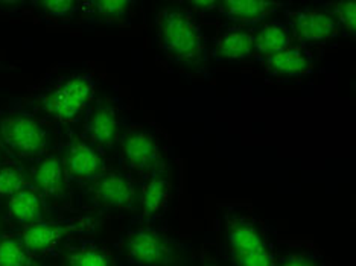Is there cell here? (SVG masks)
Masks as SVG:
<instances>
[{
  "mask_svg": "<svg viewBox=\"0 0 356 266\" xmlns=\"http://www.w3.org/2000/svg\"><path fill=\"white\" fill-rule=\"evenodd\" d=\"M127 165L136 171H154L160 163V151L154 137L143 130H129L122 137Z\"/></svg>",
  "mask_w": 356,
  "mask_h": 266,
  "instance_id": "9",
  "label": "cell"
},
{
  "mask_svg": "<svg viewBox=\"0 0 356 266\" xmlns=\"http://www.w3.org/2000/svg\"><path fill=\"white\" fill-rule=\"evenodd\" d=\"M79 5L84 6V10L87 8V13L96 14L98 17L107 20L125 19L134 6V3L128 0H99V2H86Z\"/></svg>",
  "mask_w": 356,
  "mask_h": 266,
  "instance_id": "19",
  "label": "cell"
},
{
  "mask_svg": "<svg viewBox=\"0 0 356 266\" xmlns=\"http://www.w3.org/2000/svg\"><path fill=\"white\" fill-rule=\"evenodd\" d=\"M64 166L55 156H46L38 161L34 171L35 189L47 198H58L64 193Z\"/></svg>",
  "mask_w": 356,
  "mask_h": 266,
  "instance_id": "18",
  "label": "cell"
},
{
  "mask_svg": "<svg viewBox=\"0 0 356 266\" xmlns=\"http://www.w3.org/2000/svg\"><path fill=\"white\" fill-rule=\"evenodd\" d=\"M95 93V81L90 75H74L63 79L43 98V110L56 122L67 124L79 117Z\"/></svg>",
  "mask_w": 356,
  "mask_h": 266,
  "instance_id": "3",
  "label": "cell"
},
{
  "mask_svg": "<svg viewBox=\"0 0 356 266\" xmlns=\"http://www.w3.org/2000/svg\"><path fill=\"white\" fill-rule=\"evenodd\" d=\"M254 53V32L242 26L225 29L215 43V56L222 61H242Z\"/></svg>",
  "mask_w": 356,
  "mask_h": 266,
  "instance_id": "13",
  "label": "cell"
},
{
  "mask_svg": "<svg viewBox=\"0 0 356 266\" xmlns=\"http://www.w3.org/2000/svg\"><path fill=\"white\" fill-rule=\"evenodd\" d=\"M227 245L234 266H273L268 242L244 216H227Z\"/></svg>",
  "mask_w": 356,
  "mask_h": 266,
  "instance_id": "2",
  "label": "cell"
},
{
  "mask_svg": "<svg viewBox=\"0 0 356 266\" xmlns=\"http://www.w3.org/2000/svg\"><path fill=\"white\" fill-rule=\"evenodd\" d=\"M95 224L90 219H76L63 221V222H37L29 225L22 235V240L25 244L29 256H40L51 251L63 240L69 239L74 235H84L92 231Z\"/></svg>",
  "mask_w": 356,
  "mask_h": 266,
  "instance_id": "5",
  "label": "cell"
},
{
  "mask_svg": "<svg viewBox=\"0 0 356 266\" xmlns=\"http://www.w3.org/2000/svg\"><path fill=\"white\" fill-rule=\"evenodd\" d=\"M0 140L13 154L37 157L47 147V133L35 119L8 116L0 120Z\"/></svg>",
  "mask_w": 356,
  "mask_h": 266,
  "instance_id": "4",
  "label": "cell"
},
{
  "mask_svg": "<svg viewBox=\"0 0 356 266\" xmlns=\"http://www.w3.org/2000/svg\"><path fill=\"white\" fill-rule=\"evenodd\" d=\"M161 49L169 58L184 64H200L204 58V35L191 11L163 10L157 19Z\"/></svg>",
  "mask_w": 356,
  "mask_h": 266,
  "instance_id": "1",
  "label": "cell"
},
{
  "mask_svg": "<svg viewBox=\"0 0 356 266\" xmlns=\"http://www.w3.org/2000/svg\"><path fill=\"white\" fill-rule=\"evenodd\" d=\"M266 70L277 76H303L309 74L314 64V58L309 51L305 47L289 46L288 49L266 58Z\"/></svg>",
  "mask_w": 356,
  "mask_h": 266,
  "instance_id": "14",
  "label": "cell"
},
{
  "mask_svg": "<svg viewBox=\"0 0 356 266\" xmlns=\"http://www.w3.org/2000/svg\"><path fill=\"white\" fill-rule=\"evenodd\" d=\"M169 193H171V184L165 172V169L156 167L152 171L148 183L140 193V207L145 216L156 217L161 215L168 206Z\"/></svg>",
  "mask_w": 356,
  "mask_h": 266,
  "instance_id": "15",
  "label": "cell"
},
{
  "mask_svg": "<svg viewBox=\"0 0 356 266\" xmlns=\"http://www.w3.org/2000/svg\"><path fill=\"white\" fill-rule=\"evenodd\" d=\"M289 46H293V31L285 23H265L254 34V52L265 60Z\"/></svg>",
  "mask_w": 356,
  "mask_h": 266,
  "instance_id": "16",
  "label": "cell"
},
{
  "mask_svg": "<svg viewBox=\"0 0 356 266\" xmlns=\"http://www.w3.org/2000/svg\"><path fill=\"white\" fill-rule=\"evenodd\" d=\"M29 257L22 239H0V266H29Z\"/></svg>",
  "mask_w": 356,
  "mask_h": 266,
  "instance_id": "20",
  "label": "cell"
},
{
  "mask_svg": "<svg viewBox=\"0 0 356 266\" xmlns=\"http://www.w3.org/2000/svg\"><path fill=\"white\" fill-rule=\"evenodd\" d=\"M280 266H318V263L314 259H309V257L305 256H296L291 257L286 262H283Z\"/></svg>",
  "mask_w": 356,
  "mask_h": 266,
  "instance_id": "25",
  "label": "cell"
},
{
  "mask_svg": "<svg viewBox=\"0 0 356 266\" xmlns=\"http://www.w3.org/2000/svg\"><path fill=\"white\" fill-rule=\"evenodd\" d=\"M10 215L15 221L26 225H34L43 219V199L42 193L35 188L25 186L20 192L14 193L8 201Z\"/></svg>",
  "mask_w": 356,
  "mask_h": 266,
  "instance_id": "17",
  "label": "cell"
},
{
  "mask_svg": "<svg viewBox=\"0 0 356 266\" xmlns=\"http://www.w3.org/2000/svg\"><path fill=\"white\" fill-rule=\"evenodd\" d=\"M128 260L136 266H169L175 260L172 242L151 228H137L127 240Z\"/></svg>",
  "mask_w": 356,
  "mask_h": 266,
  "instance_id": "6",
  "label": "cell"
},
{
  "mask_svg": "<svg viewBox=\"0 0 356 266\" xmlns=\"http://www.w3.org/2000/svg\"><path fill=\"white\" fill-rule=\"evenodd\" d=\"M86 133L95 147L110 149L115 147L120 135V124L116 110L111 106L96 107L88 116Z\"/></svg>",
  "mask_w": 356,
  "mask_h": 266,
  "instance_id": "11",
  "label": "cell"
},
{
  "mask_svg": "<svg viewBox=\"0 0 356 266\" xmlns=\"http://www.w3.org/2000/svg\"><path fill=\"white\" fill-rule=\"evenodd\" d=\"M26 186L22 171L13 166H0V197H13Z\"/></svg>",
  "mask_w": 356,
  "mask_h": 266,
  "instance_id": "22",
  "label": "cell"
},
{
  "mask_svg": "<svg viewBox=\"0 0 356 266\" xmlns=\"http://www.w3.org/2000/svg\"><path fill=\"white\" fill-rule=\"evenodd\" d=\"M40 8H42V13L47 17L55 19V20H66L69 19L72 14L75 13L76 6L79 3L76 2H69V0H56V2H40L37 3Z\"/></svg>",
  "mask_w": 356,
  "mask_h": 266,
  "instance_id": "24",
  "label": "cell"
},
{
  "mask_svg": "<svg viewBox=\"0 0 356 266\" xmlns=\"http://www.w3.org/2000/svg\"><path fill=\"white\" fill-rule=\"evenodd\" d=\"M289 28L303 43H323L335 38L339 32L338 23L329 11L297 10L289 14Z\"/></svg>",
  "mask_w": 356,
  "mask_h": 266,
  "instance_id": "8",
  "label": "cell"
},
{
  "mask_svg": "<svg viewBox=\"0 0 356 266\" xmlns=\"http://www.w3.org/2000/svg\"><path fill=\"white\" fill-rule=\"evenodd\" d=\"M193 8H197L201 13H206V11H212L216 10L218 8V2H192L191 3Z\"/></svg>",
  "mask_w": 356,
  "mask_h": 266,
  "instance_id": "26",
  "label": "cell"
},
{
  "mask_svg": "<svg viewBox=\"0 0 356 266\" xmlns=\"http://www.w3.org/2000/svg\"><path fill=\"white\" fill-rule=\"evenodd\" d=\"M95 203L107 210H129L134 204L131 180L122 172L99 174L92 183Z\"/></svg>",
  "mask_w": 356,
  "mask_h": 266,
  "instance_id": "7",
  "label": "cell"
},
{
  "mask_svg": "<svg viewBox=\"0 0 356 266\" xmlns=\"http://www.w3.org/2000/svg\"><path fill=\"white\" fill-rule=\"evenodd\" d=\"M332 17L338 23L339 31L346 32L349 37H355L356 34V3L352 0L347 2L332 3Z\"/></svg>",
  "mask_w": 356,
  "mask_h": 266,
  "instance_id": "21",
  "label": "cell"
},
{
  "mask_svg": "<svg viewBox=\"0 0 356 266\" xmlns=\"http://www.w3.org/2000/svg\"><path fill=\"white\" fill-rule=\"evenodd\" d=\"M67 266H111V262L98 248H81L67 257Z\"/></svg>",
  "mask_w": 356,
  "mask_h": 266,
  "instance_id": "23",
  "label": "cell"
},
{
  "mask_svg": "<svg viewBox=\"0 0 356 266\" xmlns=\"http://www.w3.org/2000/svg\"><path fill=\"white\" fill-rule=\"evenodd\" d=\"M280 6L282 3L264 2V0H232V2H218L216 10L225 19L244 28L262 22Z\"/></svg>",
  "mask_w": 356,
  "mask_h": 266,
  "instance_id": "12",
  "label": "cell"
},
{
  "mask_svg": "<svg viewBox=\"0 0 356 266\" xmlns=\"http://www.w3.org/2000/svg\"><path fill=\"white\" fill-rule=\"evenodd\" d=\"M63 166L72 178L81 181L95 180L101 172L102 158L92 144L72 142L64 154Z\"/></svg>",
  "mask_w": 356,
  "mask_h": 266,
  "instance_id": "10",
  "label": "cell"
}]
</instances>
